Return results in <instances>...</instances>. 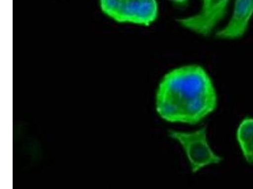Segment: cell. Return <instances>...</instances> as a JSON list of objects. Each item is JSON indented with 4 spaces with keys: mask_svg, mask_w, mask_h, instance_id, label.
Segmentation results:
<instances>
[{
    "mask_svg": "<svg viewBox=\"0 0 253 189\" xmlns=\"http://www.w3.org/2000/svg\"><path fill=\"white\" fill-rule=\"evenodd\" d=\"M215 88L204 67L186 65L162 79L156 93V110L167 122L196 125L215 110Z\"/></svg>",
    "mask_w": 253,
    "mask_h": 189,
    "instance_id": "obj_1",
    "label": "cell"
},
{
    "mask_svg": "<svg viewBox=\"0 0 253 189\" xmlns=\"http://www.w3.org/2000/svg\"><path fill=\"white\" fill-rule=\"evenodd\" d=\"M104 14L119 23L150 26L159 15L157 0H99Z\"/></svg>",
    "mask_w": 253,
    "mask_h": 189,
    "instance_id": "obj_2",
    "label": "cell"
},
{
    "mask_svg": "<svg viewBox=\"0 0 253 189\" xmlns=\"http://www.w3.org/2000/svg\"><path fill=\"white\" fill-rule=\"evenodd\" d=\"M169 136L179 143L188 159L192 172L197 173L206 166L216 165L223 160L214 153L208 141L207 127L193 132L170 130Z\"/></svg>",
    "mask_w": 253,
    "mask_h": 189,
    "instance_id": "obj_3",
    "label": "cell"
},
{
    "mask_svg": "<svg viewBox=\"0 0 253 189\" xmlns=\"http://www.w3.org/2000/svg\"><path fill=\"white\" fill-rule=\"evenodd\" d=\"M232 0H202L195 14L181 17L176 22L181 28L203 37L211 35L224 19Z\"/></svg>",
    "mask_w": 253,
    "mask_h": 189,
    "instance_id": "obj_4",
    "label": "cell"
},
{
    "mask_svg": "<svg viewBox=\"0 0 253 189\" xmlns=\"http://www.w3.org/2000/svg\"><path fill=\"white\" fill-rule=\"evenodd\" d=\"M253 17V0H235L229 21L216 32L215 37L221 40H236L246 34Z\"/></svg>",
    "mask_w": 253,
    "mask_h": 189,
    "instance_id": "obj_5",
    "label": "cell"
},
{
    "mask_svg": "<svg viewBox=\"0 0 253 189\" xmlns=\"http://www.w3.org/2000/svg\"><path fill=\"white\" fill-rule=\"evenodd\" d=\"M237 140L246 161L253 165V118L241 121L237 130Z\"/></svg>",
    "mask_w": 253,
    "mask_h": 189,
    "instance_id": "obj_6",
    "label": "cell"
},
{
    "mask_svg": "<svg viewBox=\"0 0 253 189\" xmlns=\"http://www.w3.org/2000/svg\"><path fill=\"white\" fill-rule=\"evenodd\" d=\"M173 6L178 8L185 7L189 3L190 0H169Z\"/></svg>",
    "mask_w": 253,
    "mask_h": 189,
    "instance_id": "obj_7",
    "label": "cell"
}]
</instances>
